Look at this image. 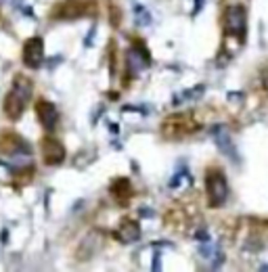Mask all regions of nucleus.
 Listing matches in <instances>:
<instances>
[{
    "instance_id": "20e7f679",
    "label": "nucleus",
    "mask_w": 268,
    "mask_h": 272,
    "mask_svg": "<svg viewBox=\"0 0 268 272\" xmlns=\"http://www.w3.org/2000/svg\"><path fill=\"white\" fill-rule=\"evenodd\" d=\"M225 26H227V32L243 38L245 34V26H248V15H245V9L243 7H231L225 15Z\"/></svg>"
},
{
    "instance_id": "9d476101",
    "label": "nucleus",
    "mask_w": 268,
    "mask_h": 272,
    "mask_svg": "<svg viewBox=\"0 0 268 272\" xmlns=\"http://www.w3.org/2000/svg\"><path fill=\"white\" fill-rule=\"evenodd\" d=\"M7 166L11 170H26L32 166V157H30V151H15L9 155V162Z\"/></svg>"
},
{
    "instance_id": "1a4fd4ad",
    "label": "nucleus",
    "mask_w": 268,
    "mask_h": 272,
    "mask_svg": "<svg viewBox=\"0 0 268 272\" xmlns=\"http://www.w3.org/2000/svg\"><path fill=\"white\" fill-rule=\"evenodd\" d=\"M24 107H26V101L11 90L9 97H7V101H5V113H7L11 120H19L21 113H24Z\"/></svg>"
},
{
    "instance_id": "423d86ee",
    "label": "nucleus",
    "mask_w": 268,
    "mask_h": 272,
    "mask_svg": "<svg viewBox=\"0 0 268 272\" xmlns=\"http://www.w3.org/2000/svg\"><path fill=\"white\" fill-rule=\"evenodd\" d=\"M42 155H44V162L49 166H59L65 160V149L55 139H44L42 141Z\"/></svg>"
},
{
    "instance_id": "7ed1b4c3",
    "label": "nucleus",
    "mask_w": 268,
    "mask_h": 272,
    "mask_svg": "<svg viewBox=\"0 0 268 272\" xmlns=\"http://www.w3.org/2000/svg\"><path fill=\"white\" fill-rule=\"evenodd\" d=\"M24 63L30 67V70H38V67L44 63V42H42V38H32V40L26 42Z\"/></svg>"
},
{
    "instance_id": "f8f14e48",
    "label": "nucleus",
    "mask_w": 268,
    "mask_h": 272,
    "mask_svg": "<svg viewBox=\"0 0 268 272\" xmlns=\"http://www.w3.org/2000/svg\"><path fill=\"white\" fill-rule=\"evenodd\" d=\"M134 17H137V24L139 26H151V21H153V17H151V13L143 7V5H134Z\"/></svg>"
},
{
    "instance_id": "39448f33",
    "label": "nucleus",
    "mask_w": 268,
    "mask_h": 272,
    "mask_svg": "<svg viewBox=\"0 0 268 272\" xmlns=\"http://www.w3.org/2000/svg\"><path fill=\"white\" fill-rule=\"evenodd\" d=\"M212 134H214V141H216L218 151H220L222 155H227L229 160L237 162V160H239V155H237V149H235V143H233L231 132H229L227 128L218 126V128H214V132H212Z\"/></svg>"
},
{
    "instance_id": "4468645a",
    "label": "nucleus",
    "mask_w": 268,
    "mask_h": 272,
    "mask_svg": "<svg viewBox=\"0 0 268 272\" xmlns=\"http://www.w3.org/2000/svg\"><path fill=\"white\" fill-rule=\"evenodd\" d=\"M162 264H160V256H155V264H153V270H160Z\"/></svg>"
},
{
    "instance_id": "9b49d317",
    "label": "nucleus",
    "mask_w": 268,
    "mask_h": 272,
    "mask_svg": "<svg viewBox=\"0 0 268 272\" xmlns=\"http://www.w3.org/2000/svg\"><path fill=\"white\" fill-rule=\"evenodd\" d=\"M13 93L15 95H19L21 99H24L26 103L30 101V97H32V82L30 80H26V78H15V82H13Z\"/></svg>"
},
{
    "instance_id": "ddd939ff",
    "label": "nucleus",
    "mask_w": 268,
    "mask_h": 272,
    "mask_svg": "<svg viewBox=\"0 0 268 272\" xmlns=\"http://www.w3.org/2000/svg\"><path fill=\"white\" fill-rule=\"evenodd\" d=\"M201 7H204V0H195V9H193V13H195V15H197V13H199V9H201Z\"/></svg>"
},
{
    "instance_id": "2eb2a0df",
    "label": "nucleus",
    "mask_w": 268,
    "mask_h": 272,
    "mask_svg": "<svg viewBox=\"0 0 268 272\" xmlns=\"http://www.w3.org/2000/svg\"><path fill=\"white\" fill-rule=\"evenodd\" d=\"M3 3H5V0H0V5H3Z\"/></svg>"
},
{
    "instance_id": "0eeeda50",
    "label": "nucleus",
    "mask_w": 268,
    "mask_h": 272,
    "mask_svg": "<svg viewBox=\"0 0 268 272\" xmlns=\"http://www.w3.org/2000/svg\"><path fill=\"white\" fill-rule=\"evenodd\" d=\"M36 111H38V120L42 122V126L47 128V130H53L59 122V111L53 103L49 101H38L36 105Z\"/></svg>"
},
{
    "instance_id": "f03ea898",
    "label": "nucleus",
    "mask_w": 268,
    "mask_h": 272,
    "mask_svg": "<svg viewBox=\"0 0 268 272\" xmlns=\"http://www.w3.org/2000/svg\"><path fill=\"white\" fill-rule=\"evenodd\" d=\"M151 65V55L147 53V49L141 42H137L134 47L128 51V70L132 76H139L141 72H145Z\"/></svg>"
},
{
    "instance_id": "f257e3e1",
    "label": "nucleus",
    "mask_w": 268,
    "mask_h": 272,
    "mask_svg": "<svg viewBox=\"0 0 268 272\" xmlns=\"http://www.w3.org/2000/svg\"><path fill=\"white\" fill-rule=\"evenodd\" d=\"M206 193L210 197V206L218 208L227 201L229 197V185H227V178L220 170H210L206 176Z\"/></svg>"
},
{
    "instance_id": "6e6552de",
    "label": "nucleus",
    "mask_w": 268,
    "mask_h": 272,
    "mask_svg": "<svg viewBox=\"0 0 268 272\" xmlns=\"http://www.w3.org/2000/svg\"><path fill=\"white\" fill-rule=\"evenodd\" d=\"M116 237H118V241H122V243H134V241H139V237H141V226H139V222H134V220H124L122 222V226L118 229V233H116Z\"/></svg>"
}]
</instances>
